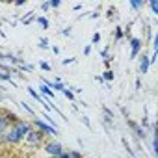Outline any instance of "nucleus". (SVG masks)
<instances>
[{"label":"nucleus","mask_w":158,"mask_h":158,"mask_svg":"<svg viewBox=\"0 0 158 158\" xmlns=\"http://www.w3.org/2000/svg\"><path fill=\"white\" fill-rule=\"evenodd\" d=\"M45 139H47V136H45L43 132H39L37 128H32V130L28 132V136L24 138L23 145H24L26 149H30V151H39V149L43 147Z\"/></svg>","instance_id":"f257e3e1"},{"label":"nucleus","mask_w":158,"mask_h":158,"mask_svg":"<svg viewBox=\"0 0 158 158\" xmlns=\"http://www.w3.org/2000/svg\"><path fill=\"white\" fill-rule=\"evenodd\" d=\"M41 151L48 156V158H54V156H58V154H61L65 149H63V145L60 143V141H56V139H50V138H47L45 139V143H43V147H41Z\"/></svg>","instance_id":"f03ea898"},{"label":"nucleus","mask_w":158,"mask_h":158,"mask_svg":"<svg viewBox=\"0 0 158 158\" xmlns=\"http://www.w3.org/2000/svg\"><path fill=\"white\" fill-rule=\"evenodd\" d=\"M30 123H32V127H34V128H37L39 132H43V134H45L47 138H48V136H58V134H60V130H58V128H54V127H50L48 123H45V121H41L39 117H34V119H32Z\"/></svg>","instance_id":"7ed1b4c3"},{"label":"nucleus","mask_w":158,"mask_h":158,"mask_svg":"<svg viewBox=\"0 0 158 158\" xmlns=\"http://www.w3.org/2000/svg\"><path fill=\"white\" fill-rule=\"evenodd\" d=\"M128 41H130V60H136L143 48V41L139 37H130Z\"/></svg>","instance_id":"20e7f679"},{"label":"nucleus","mask_w":158,"mask_h":158,"mask_svg":"<svg viewBox=\"0 0 158 158\" xmlns=\"http://www.w3.org/2000/svg\"><path fill=\"white\" fill-rule=\"evenodd\" d=\"M125 121H127L128 128L132 130V134H134L138 139H145V138H147V134H145V130L139 127V123H136V121H134V119H130V117H128V119H125Z\"/></svg>","instance_id":"39448f33"},{"label":"nucleus","mask_w":158,"mask_h":158,"mask_svg":"<svg viewBox=\"0 0 158 158\" xmlns=\"http://www.w3.org/2000/svg\"><path fill=\"white\" fill-rule=\"evenodd\" d=\"M149 67H151L149 56H147V54H141V56H139V73H141V74H147V73H149Z\"/></svg>","instance_id":"423d86ee"},{"label":"nucleus","mask_w":158,"mask_h":158,"mask_svg":"<svg viewBox=\"0 0 158 158\" xmlns=\"http://www.w3.org/2000/svg\"><path fill=\"white\" fill-rule=\"evenodd\" d=\"M0 80H2V82H8V84H11L13 88L17 86V84H15V80H13V76H11V74H8V73H2V71H0Z\"/></svg>","instance_id":"0eeeda50"},{"label":"nucleus","mask_w":158,"mask_h":158,"mask_svg":"<svg viewBox=\"0 0 158 158\" xmlns=\"http://www.w3.org/2000/svg\"><path fill=\"white\" fill-rule=\"evenodd\" d=\"M39 91H41V93H43L45 97H48V99H54V91H52V89H50L48 86L41 84V86H39Z\"/></svg>","instance_id":"6e6552de"},{"label":"nucleus","mask_w":158,"mask_h":158,"mask_svg":"<svg viewBox=\"0 0 158 158\" xmlns=\"http://www.w3.org/2000/svg\"><path fill=\"white\" fill-rule=\"evenodd\" d=\"M128 4H130V8H132V10H136V11H139V10L145 6L143 0H128Z\"/></svg>","instance_id":"1a4fd4ad"},{"label":"nucleus","mask_w":158,"mask_h":158,"mask_svg":"<svg viewBox=\"0 0 158 158\" xmlns=\"http://www.w3.org/2000/svg\"><path fill=\"white\" fill-rule=\"evenodd\" d=\"M35 23H37V24H41V28H45V30L50 26L48 19H47V17H43V15H37V17H35Z\"/></svg>","instance_id":"9d476101"},{"label":"nucleus","mask_w":158,"mask_h":158,"mask_svg":"<svg viewBox=\"0 0 158 158\" xmlns=\"http://www.w3.org/2000/svg\"><path fill=\"white\" fill-rule=\"evenodd\" d=\"M17 71H19V73H21V71H24V73H32V71H34V65H30V63L23 61V63H19V65H17Z\"/></svg>","instance_id":"9b49d317"},{"label":"nucleus","mask_w":158,"mask_h":158,"mask_svg":"<svg viewBox=\"0 0 158 158\" xmlns=\"http://www.w3.org/2000/svg\"><path fill=\"white\" fill-rule=\"evenodd\" d=\"M26 89H28V93H30V95H32V97H34V99H35V101H37V102H39V104H41V102H43V101H45V99H43V97H41V93H37V91H35V89H34V88H30V86H28V88H26Z\"/></svg>","instance_id":"f8f14e48"},{"label":"nucleus","mask_w":158,"mask_h":158,"mask_svg":"<svg viewBox=\"0 0 158 158\" xmlns=\"http://www.w3.org/2000/svg\"><path fill=\"white\" fill-rule=\"evenodd\" d=\"M121 141H123V145H125V149H127V152H128V156H130V158H136V152H134V149L130 147V143H128V139H127V138H123Z\"/></svg>","instance_id":"ddd939ff"},{"label":"nucleus","mask_w":158,"mask_h":158,"mask_svg":"<svg viewBox=\"0 0 158 158\" xmlns=\"http://www.w3.org/2000/svg\"><path fill=\"white\" fill-rule=\"evenodd\" d=\"M114 78H115V73H114L112 69H108V71H104V74H102V80H104V82H112V80H114Z\"/></svg>","instance_id":"4468645a"},{"label":"nucleus","mask_w":158,"mask_h":158,"mask_svg":"<svg viewBox=\"0 0 158 158\" xmlns=\"http://www.w3.org/2000/svg\"><path fill=\"white\" fill-rule=\"evenodd\" d=\"M67 156H69V158H84V154H82L80 151H74V149H69V151H67Z\"/></svg>","instance_id":"2eb2a0df"},{"label":"nucleus","mask_w":158,"mask_h":158,"mask_svg":"<svg viewBox=\"0 0 158 158\" xmlns=\"http://www.w3.org/2000/svg\"><path fill=\"white\" fill-rule=\"evenodd\" d=\"M114 39H115V41H121V39H123V28H121V26H115V32H114Z\"/></svg>","instance_id":"dca6fc26"},{"label":"nucleus","mask_w":158,"mask_h":158,"mask_svg":"<svg viewBox=\"0 0 158 158\" xmlns=\"http://www.w3.org/2000/svg\"><path fill=\"white\" fill-rule=\"evenodd\" d=\"M149 8L154 15H158V0H149Z\"/></svg>","instance_id":"f3484780"},{"label":"nucleus","mask_w":158,"mask_h":158,"mask_svg":"<svg viewBox=\"0 0 158 158\" xmlns=\"http://www.w3.org/2000/svg\"><path fill=\"white\" fill-rule=\"evenodd\" d=\"M19 104H21V108H23L24 112H28V114H30L32 117H35V112H34V110H32V108H30V106H28V104L24 102V101H23V102H19Z\"/></svg>","instance_id":"a211bd4d"},{"label":"nucleus","mask_w":158,"mask_h":158,"mask_svg":"<svg viewBox=\"0 0 158 158\" xmlns=\"http://www.w3.org/2000/svg\"><path fill=\"white\" fill-rule=\"evenodd\" d=\"M102 115H106V117H110V119H115V115H114V110H110L108 106H102Z\"/></svg>","instance_id":"6ab92c4d"},{"label":"nucleus","mask_w":158,"mask_h":158,"mask_svg":"<svg viewBox=\"0 0 158 158\" xmlns=\"http://www.w3.org/2000/svg\"><path fill=\"white\" fill-rule=\"evenodd\" d=\"M39 48H43V50L50 48V47H48V39H47V37H39Z\"/></svg>","instance_id":"aec40b11"},{"label":"nucleus","mask_w":158,"mask_h":158,"mask_svg":"<svg viewBox=\"0 0 158 158\" xmlns=\"http://www.w3.org/2000/svg\"><path fill=\"white\" fill-rule=\"evenodd\" d=\"M101 56L104 58V61H112V60H114V58L110 56V48H104V50L101 52Z\"/></svg>","instance_id":"412c9836"},{"label":"nucleus","mask_w":158,"mask_h":158,"mask_svg":"<svg viewBox=\"0 0 158 158\" xmlns=\"http://www.w3.org/2000/svg\"><path fill=\"white\" fill-rule=\"evenodd\" d=\"M61 93L65 95V99H69V101H74V93H73V91H71L69 88H65V89H63Z\"/></svg>","instance_id":"4be33fe9"},{"label":"nucleus","mask_w":158,"mask_h":158,"mask_svg":"<svg viewBox=\"0 0 158 158\" xmlns=\"http://www.w3.org/2000/svg\"><path fill=\"white\" fill-rule=\"evenodd\" d=\"M8 127H10V125L6 123V119L2 117V114H0V134H2V132H4V130L8 128Z\"/></svg>","instance_id":"5701e85b"},{"label":"nucleus","mask_w":158,"mask_h":158,"mask_svg":"<svg viewBox=\"0 0 158 158\" xmlns=\"http://www.w3.org/2000/svg\"><path fill=\"white\" fill-rule=\"evenodd\" d=\"M60 4H61V2H60V0H50V2H48V6H50L52 10H56V8H60Z\"/></svg>","instance_id":"b1692460"},{"label":"nucleus","mask_w":158,"mask_h":158,"mask_svg":"<svg viewBox=\"0 0 158 158\" xmlns=\"http://www.w3.org/2000/svg\"><path fill=\"white\" fill-rule=\"evenodd\" d=\"M60 34H61L63 37H71V26H69V28H63V30H61Z\"/></svg>","instance_id":"393cba45"},{"label":"nucleus","mask_w":158,"mask_h":158,"mask_svg":"<svg viewBox=\"0 0 158 158\" xmlns=\"http://www.w3.org/2000/svg\"><path fill=\"white\" fill-rule=\"evenodd\" d=\"M106 17H108L110 21H112V19L115 17V10H114V8H110V10H108V13H106Z\"/></svg>","instance_id":"a878e982"},{"label":"nucleus","mask_w":158,"mask_h":158,"mask_svg":"<svg viewBox=\"0 0 158 158\" xmlns=\"http://www.w3.org/2000/svg\"><path fill=\"white\" fill-rule=\"evenodd\" d=\"M91 41H93V43H99V41H101V34H99V32H95V34H93V37H91Z\"/></svg>","instance_id":"bb28decb"},{"label":"nucleus","mask_w":158,"mask_h":158,"mask_svg":"<svg viewBox=\"0 0 158 158\" xmlns=\"http://www.w3.org/2000/svg\"><path fill=\"white\" fill-rule=\"evenodd\" d=\"M39 8H41V11H48V10H50V6H48V2H43V4H41Z\"/></svg>","instance_id":"cd10ccee"},{"label":"nucleus","mask_w":158,"mask_h":158,"mask_svg":"<svg viewBox=\"0 0 158 158\" xmlns=\"http://www.w3.org/2000/svg\"><path fill=\"white\" fill-rule=\"evenodd\" d=\"M74 61H76L74 58H67V60H63L61 63H63V65H71V63H74Z\"/></svg>","instance_id":"c85d7f7f"},{"label":"nucleus","mask_w":158,"mask_h":158,"mask_svg":"<svg viewBox=\"0 0 158 158\" xmlns=\"http://www.w3.org/2000/svg\"><path fill=\"white\" fill-rule=\"evenodd\" d=\"M82 123H84V125H86L88 128H91V123H89V117H86V115H84V117H82Z\"/></svg>","instance_id":"c756f323"},{"label":"nucleus","mask_w":158,"mask_h":158,"mask_svg":"<svg viewBox=\"0 0 158 158\" xmlns=\"http://www.w3.org/2000/svg\"><path fill=\"white\" fill-rule=\"evenodd\" d=\"M39 67H41L43 71H50V65H48V63H45V61H43V63H39Z\"/></svg>","instance_id":"7c9ffc66"},{"label":"nucleus","mask_w":158,"mask_h":158,"mask_svg":"<svg viewBox=\"0 0 158 158\" xmlns=\"http://www.w3.org/2000/svg\"><path fill=\"white\" fill-rule=\"evenodd\" d=\"M89 17H91V19H99V17H101V13H99V11H91V13H89Z\"/></svg>","instance_id":"2f4dec72"},{"label":"nucleus","mask_w":158,"mask_h":158,"mask_svg":"<svg viewBox=\"0 0 158 158\" xmlns=\"http://www.w3.org/2000/svg\"><path fill=\"white\" fill-rule=\"evenodd\" d=\"M121 114H123V117H125V119H128V117H130V115H128V110H127V108H121Z\"/></svg>","instance_id":"473e14b6"},{"label":"nucleus","mask_w":158,"mask_h":158,"mask_svg":"<svg viewBox=\"0 0 158 158\" xmlns=\"http://www.w3.org/2000/svg\"><path fill=\"white\" fill-rule=\"evenodd\" d=\"M24 4H26V0H17V2H15V6H17V8H23Z\"/></svg>","instance_id":"72a5a7b5"},{"label":"nucleus","mask_w":158,"mask_h":158,"mask_svg":"<svg viewBox=\"0 0 158 158\" xmlns=\"http://www.w3.org/2000/svg\"><path fill=\"white\" fill-rule=\"evenodd\" d=\"M89 52H91V47H86L84 48V56H89Z\"/></svg>","instance_id":"f704fd0d"},{"label":"nucleus","mask_w":158,"mask_h":158,"mask_svg":"<svg viewBox=\"0 0 158 158\" xmlns=\"http://www.w3.org/2000/svg\"><path fill=\"white\" fill-rule=\"evenodd\" d=\"M95 80H97V82H99V84H104V80H102V76H99V74H97V76H95Z\"/></svg>","instance_id":"c9c22d12"},{"label":"nucleus","mask_w":158,"mask_h":158,"mask_svg":"<svg viewBox=\"0 0 158 158\" xmlns=\"http://www.w3.org/2000/svg\"><path fill=\"white\" fill-rule=\"evenodd\" d=\"M136 89H141V80H139V78L136 80Z\"/></svg>","instance_id":"e433bc0d"},{"label":"nucleus","mask_w":158,"mask_h":158,"mask_svg":"<svg viewBox=\"0 0 158 158\" xmlns=\"http://www.w3.org/2000/svg\"><path fill=\"white\" fill-rule=\"evenodd\" d=\"M50 50H52L54 54H60V48H58V47H50Z\"/></svg>","instance_id":"4c0bfd02"},{"label":"nucleus","mask_w":158,"mask_h":158,"mask_svg":"<svg viewBox=\"0 0 158 158\" xmlns=\"http://www.w3.org/2000/svg\"><path fill=\"white\" fill-rule=\"evenodd\" d=\"M0 102H2V97H0Z\"/></svg>","instance_id":"58836bf2"}]
</instances>
